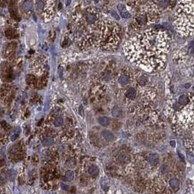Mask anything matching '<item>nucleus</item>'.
<instances>
[{
	"label": "nucleus",
	"instance_id": "1",
	"mask_svg": "<svg viewBox=\"0 0 194 194\" xmlns=\"http://www.w3.org/2000/svg\"><path fill=\"white\" fill-rule=\"evenodd\" d=\"M131 62L148 69L164 65L169 51V37L165 32L149 29L133 37L123 48Z\"/></svg>",
	"mask_w": 194,
	"mask_h": 194
},
{
	"label": "nucleus",
	"instance_id": "2",
	"mask_svg": "<svg viewBox=\"0 0 194 194\" xmlns=\"http://www.w3.org/2000/svg\"><path fill=\"white\" fill-rule=\"evenodd\" d=\"M120 30L117 24L110 20L98 23L87 39L83 42L84 46L98 47L102 49H113L119 44Z\"/></svg>",
	"mask_w": 194,
	"mask_h": 194
},
{
	"label": "nucleus",
	"instance_id": "3",
	"mask_svg": "<svg viewBox=\"0 0 194 194\" xmlns=\"http://www.w3.org/2000/svg\"><path fill=\"white\" fill-rule=\"evenodd\" d=\"M176 29L183 36L194 35V0H182L176 12Z\"/></svg>",
	"mask_w": 194,
	"mask_h": 194
},
{
	"label": "nucleus",
	"instance_id": "4",
	"mask_svg": "<svg viewBox=\"0 0 194 194\" xmlns=\"http://www.w3.org/2000/svg\"><path fill=\"white\" fill-rule=\"evenodd\" d=\"M36 11L45 21L53 18L55 10V0H35Z\"/></svg>",
	"mask_w": 194,
	"mask_h": 194
},
{
	"label": "nucleus",
	"instance_id": "5",
	"mask_svg": "<svg viewBox=\"0 0 194 194\" xmlns=\"http://www.w3.org/2000/svg\"><path fill=\"white\" fill-rule=\"evenodd\" d=\"M177 118L183 126H191L194 123V101L182 109L177 114Z\"/></svg>",
	"mask_w": 194,
	"mask_h": 194
},
{
	"label": "nucleus",
	"instance_id": "6",
	"mask_svg": "<svg viewBox=\"0 0 194 194\" xmlns=\"http://www.w3.org/2000/svg\"><path fill=\"white\" fill-rule=\"evenodd\" d=\"M18 8L21 15L24 18H28L32 13L33 1L32 0H16Z\"/></svg>",
	"mask_w": 194,
	"mask_h": 194
},
{
	"label": "nucleus",
	"instance_id": "7",
	"mask_svg": "<svg viewBox=\"0 0 194 194\" xmlns=\"http://www.w3.org/2000/svg\"><path fill=\"white\" fill-rule=\"evenodd\" d=\"M152 191L154 194H169V191L167 189L165 183L160 179L155 180L153 183Z\"/></svg>",
	"mask_w": 194,
	"mask_h": 194
},
{
	"label": "nucleus",
	"instance_id": "8",
	"mask_svg": "<svg viewBox=\"0 0 194 194\" xmlns=\"http://www.w3.org/2000/svg\"><path fill=\"white\" fill-rule=\"evenodd\" d=\"M99 11L95 8H88L85 11V21L88 24H95L99 19Z\"/></svg>",
	"mask_w": 194,
	"mask_h": 194
},
{
	"label": "nucleus",
	"instance_id": "9",
	"mask_svg": "<svg viewBox=\"0 0 194 194\" xmlns=\"http://www.w3.org/2000/svg\"><path fill=\"white\" fill-rule=\"evenodd\" d=\"M117 8H118V11L120 14V16L123 18H131V14L127 10L126 7L124 6L123 4H118V6H117Z\"/></svg>",
	"mask_w": 194,
	"mask_h": 194
},
{
	"label": "nucleus",
	"instance_id": "10",
	"mask_svg": "<svg viewBox=\"0 0 194 194\" xmlns=\"http://www.w3.org/2000/svg\"><path fill=\"white\" fill-rule=\"evenodd\" d=\"M173 2H174V0H158L157 4H158L159 8L167 9V8H170L172 5H173Z\"/></svg>",
	"mask_w": 194,
	"mask_h": 194
},
{
	"label": "nucleus",
	"instance_id": "11",
	"mask_svg": "<svg viewBox=\"0 0 194 194\" xmlns=\"http://www.w3.org/2000/svg\"><path fill=\"white\" fill-rule=\"evenodd\" d=\"M88 172L91 177H97L99 173V169L97 166L91 165L89 167Z\"/></svg>",
	"mask_w": 194,
	"mask_h": 194
},
{
	"label": "nucleus",
	"instance_id": "12",
	"mask_svg": "<svg viewBox=\"0 0 194 194\" xmlns=\"http://www.w3.org/2000/svg\"><path fill=\"white\" fill-rule=\"evenodd\" d=\"M101 134H102V137L104 138L106 141L110 142L114 139V134H113V132H110V131H103Z\"/></svg>",
	"mask_w": 194,
	"mask_h": 194
},
{
	"label": "nucleus",
	"instance_id": "13",
	"mask_svg": "<svg viewBox=\"0 0 194 194\" xmlns=\"http://www.w3.org/2000/svg\"><path fill=\"white\" fill-rule=\"evenodd\" d=\"M118 160L120 162H123V163H128V162L130 161V155L126 152H121L118 155Z\"/></svg>",
	"mask_w": 194,
	"mask_h": 194
},
{
	"label": "nucleus",
	"instance_id": "14",
	"mask_svg": "<svg viewBox=\"0 0 194 194\" xmlns=\"http://www.w3.org/2000/svg\"><path fill=\"white\" fill-rule=\"evenodd\" d=\"M137 79L138 80V83H139V85L141 86H145V85L148 84V77L145 76V75L140 74L139 75H137Z\"/></svg>",
	"mask_w": 194,
	"mask_h": 194
},
{
	"label": "nucleus",
	"instance_id": "15",
	"mask_svg": "<svg viewBox=\"0 0 194 194\" xmlns=\"http://www.w3.org/2000/svg\"><path fill=\"white\" fill-rule=\"evenodd\" d=\"M159 156L157 154H150L148 156V161L149 164L152 166H155L158 163Z\"/></svg>",
	"mask_w": 194,
	"mask_h": 194
},
{
	"label": "nucleus",
	"instance_id": "16",
	"mask_svg": "<svg viewBox=\"0 0 194 194\" xmlns=\"http://www.w3.org/2000/svg\"><path fill=\"white\" fill-rule=\"evenodd\" d=\"M169 185H170L171 188L174 190H177L179 189L180 187V183L177 178H172L169 181Z\"/></svg>",
	"mask_w": 194,
	"mask_h": 194
},
{
	"label": "nucleus",
	"instance_id": "17",
	"mask_svg": "<svg viewBox=\"0 0 194 194\" xmlns=\"http://www.w3.org/2000/svg\"><path fill=\"white\" fill-rule=\"evenodd\" d=\"M190 101V97L188 95H186V94H184V95H182L179 97V99H178V102H179L180 104L181 105H187L188 104Z\"/></svg>",
	"mask_w": 194,
	"mask_h": 194
},
{
	"label": "nucleus",
	"instance_id": "18",
	"mask_svg": "<svg viewBox=\"0 0 194 194\" xmlns=\"http://www.w3.org/2000/svg\"><path fill=\"white\" fill-rule=\"evenodd\" d=\"M14 50H15V47H13V45L10 44L9 49H7V50H5L6 52H5V53L6 54L7 56L9 58V59H13L14 53H15Z\"/></svg>",
	"mask_w": 194,
	"mask_h": 194
},
{
	"label": "nucleus",
	"instance_id": "19",
	"mask_svg": "<svg viewBox=\"0 0 194 194\" xmlns=\"http://www.w3.org/2000/svg\"><path fill=\"white\" fill-rule=\"evenodd\" d=\"M136 94H137V92H136L135 89L131 88L128 89L126 95V97L129 98V99H134L136 97Z\"/></svg>",
	"mask_w": 194,
	"mask_h": 194
},
{
	"label": "nucleus",
	"instance_id": "20",
	"mask_svg": "<svg viewBox=\"0 0 194 194\" xmlns=\"http://www.w3.org/2000/svg\"><path fill=\"white\" fill-rule=\"evenodd\" d=\"M118 81H119V83L121 84V85H126V84H128L129 82V76H127V75H121V76L119 78V79H118Z\"/></svg>",
	"mask_w": 194,
	"mask_h": 194
},
{
	"label": "nucleus",
	"instance_id": "21",
	"mask_svg": "<svg viewBox=\"0 0 194 194\" xmlns=\"http://www.w3.org/2000/svg\"><path fill=\"white\" fill-rule=\"evenodd\" d=\"M99 123L103 126H107L110 124V120L107 117H101L99 118Z\"/></svg>",
	"mask_w": 194,
	"mask_h": 194
},
{
	"label": "nucleus",
	"instance_id": "22",
	"mask_svg": "<svg viewBox=\"0 0 194 194\" xmlns=\"http://www.w3.org/2000/svg\"><path fill=\"white\" fill-rule=\"evenodd\" d=\"M74 179V173L72 171H66L65 174V180L66 181H72Z\"/></svg>",
	"mask_w": 194,
	"mask_h": 194
},
{
	"label": "nucleus",
	"instance_id": "23",
	"mask_svg": "<svg viewBox=\"0 0 194 194\" xmlns=\"http://www.w3.org/2000/svg\"><path fill=\"white\" fill-rule=\"evenodd\" d=\"M53 143V139L51 137L45 138L44 142H43V145L45 147L50 146Z\"/></svg>",
	"mask_w": 194,
	"mask_h": 194
},
{
	"label": "nucleus",
	"instance_id": "24",
	"mask_svg": "<svg viewBox=\"0 0 194 194\" xmlns=\"http://www.w3.org/2000/svg\"><path fill=\"white\" fill-rule=\"evenodd\" d=\"M63 122H64V120H63V118L62 117H57V118H56V119L54 120V125H55L56 126L59 127L62 125Z\"/></svg>",
	"mask_w": 194,
	"mask_h": 194
},
{
	"label": "nucleus",
	"instance_id": "25",
	"mask_svg": "<svg viewBox=\"0 0 194 194\" xmlns=\"http://www.w3.org/2000/svg\"><path fill=\"white\" fill-rule=\"evenodd\" d=\"M120 114H121V110H120L119 107H115L114 109L113 110V115L114 117L118 118V117L120 116Z\"/></svg>",
	"mask_w": 194,
	"mask_h": 194
},
{
	"label": "nucleus",
	"instance_id": "26",
	"mask_svg": "<svg viewBox=\"0 0 194 194\" xmlns=\"http://www.w3.org/2000/svg\"><path fill=\"white\" fill-rule=\"evenodd\" d=\"M8 174H9V178L10 180L11 181L15 180V177H16V172H15V171H14L13 169H11V170L9 171Z\"/></svg>",
	"mask_w": 194,
	"mask_h": 194
},
{
	"label": "nucleus",
	"instance_id": "27",
	"mask_svg": "<svg viewBox=\"0 0 194 194\" xmlns=\"http://www.w3.org/2000/svg\"><path fill=\"white\" fill-rule=\"evenodd\" d=\"M187 157H188V160L190 163L194 164V154L191 153H187Z\"/></svg>",
	"mask_w": 194,
	"mask_h": 194
},
{
	"label": "nucleus",
	"instance_id": "28",
	"mask_svg": "<svg viewBox=\"0 0 194 194\" xmlns=\"http://www.w3.org/2000/svg\"><path fill=\"white\" fill-rule=\"evenodd\" d=\"M110 14H111L112 16H113L115 19H116V20H119V19H120L119 15H118V14L115 11V10H111Z\"/></svg>",
	"mask_w": 194,
	"mask_h": 194
},
{
	"label": "nucleus",
	"instance_id": "29",
	"mask_svg": "<svg viewBox=\"0 0 194 194\" xmlns=\"http://www.w3.org/2000/svg\"><path fill=\"white\" fill-rule=\"evenodd\" d=\"M189 51L190 53L194 52V41H192L189 44Z\"/></svg>",
	"mask_w": 194,
	"mask_h": 194
},
{
	"label": "nucleus",
	"instance_id": "30",
	"mask_svg": "<svg viewBox=\"0 0 194 194\" xmlns=\"http://www.w3.org/2000/svg\"><path fill=\"white\" fill-rule=\"evenodd\" d=\"M61 186H62V189L64 190H69V187L67 185L64 184V183H62V184L61 185Z\"/></svg>",
	"mask_w": 194,
	"mask_h": 194
},
{
	"label": "nucleus",
	"instance_id": "31",
	"mask_svg": "<svg viewBox=\"0 0 194 194\" xmlns=\"http://www.w3.org/2000/svg\"><path fill=\"white\" fill-rule=\"evenodd\" d=\"M79 114L81 115V116H84L83 108V107H82V106H80L79 107Z\"/></svg>",
	"mask_w": 194,
	"mask_h": 194
},
{
	"label": "nucleus",
	"instance_id": "32",
	"mask_svg": "<svg viewBox=\"0 0 194 194\" xmlns=\"http://www.w3.org/2000/svg\"><path fill=\"white\" fill-rule=\"evenodd\" d=\"M18 134H17V133H15V134H14L13 136H11V140L12 141L15 140V139H16V138L18 137Z\"/></svg>",
	"mask_w": 194,
	"mask_h": 194
},
{
	"label": "nucleus",
	"instance_id": "33",
	"mask_svg": "<svg viewBox=\"0 0 194 194\" xmlns=\"http://www.w3.org/2000/svg\"><path fill=\"white\" fill-rule=\"evenodd\" d=\"M170 145L172 148H175L176 146V142L174 140H172L170 141Z\"/></svg>",
	"mask_w": 194,
	"mask_h": 194
},
{
	"label": "nucleus",
	"instance_id": "34",
	"mask_svg": "<svg viewBox=\"0 0 194 194\" xmlns=\"http://www.w3.org/2000/svg\"><path fill=\"white\" fill-rule=\"evenodd\" d=\"M70 2H71V0H66V5H69V4H70Z\"/></svg>",
	"mask_w": 194,
	"mask_h": 194
},
{
	"label": "nucleus",
	"instance_id": "35",
	"mask_svg": "<svg viewBox=\"0 0 194 194\" xmlns=\"http://www.w3.org/2000/svg\"><path fill=\"white\" fill-rule=\"evenodd\" d=\"M59 72H60L61 78H62V69H60V70H59Z\"/></svg>",
	"mask_w": 194,
	"mask_h": 194
},
{
	"label": "nucleus",
	"instance_id": "36",
	"mask_svg": "<svg viewBox=\"0 0 194 194\" xmlns=\"http://www.w3.org/2000/svg\"><path fill=\"white\" fill-rule=\"evenodd\" d=\"M94 2L97 4V3H98V2H99V0H94Z\"/></svg>",
	"mask_w": 194,
	"mask_h": 194
},
{
	"label": "nucleus",
	"instance_id": "37",
	"mask_svg": "<svg viewBox=\"0 0 194 194\" xmlns=\"http://www.w3.org/2000/svg\"><path fill=\"white\" fill-rule=\"evenodd\" d=\"M193 90H194V86H193Z\"/></svg>",
	"mask_w": 194,
	"mask_h": 194
}]
</instances>
